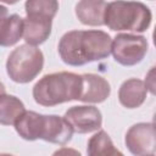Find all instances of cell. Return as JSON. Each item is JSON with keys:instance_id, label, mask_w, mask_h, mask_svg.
I'll use <instances>...</instances> for the list:
<instances>
[{"instance_id": "obj_8", "label": "cell", "mask_w": 156, "mask_h": 156, "mask_svg": "<svg viewBox=\"0 0 156 156\" xmlns=\"http://www.w3.org/2000/svg\"><path fill=\"white\" fill-rule=\"evenodd\" d=\"M82 76V91L79 101L100 104L104 102L111 94L110 83L101 76L94 73H85Z\"/></svg>"}, {"instance_id": "obj_16", "label": "cell", "mask_w": 156, "mask_h": 156, "mask_svg": "<svg viewBox=\"0 0 156 156\" xmlns=\"http://www.w3.org/2000/svg\"><path fill=\"white\" fill-rule=\"evenodd\" d=\"M88 156H124L117 150L105 130H99L88 141L87 146Z\"/></svg>"}, {"instance_id": "obj_19", "label": "cell", "mask_w": 156, "mask_h": 156, "mask_svg": "<svg viewBox=\"0 0 156 156\" xmlns=\"http://www.w3.org/2000/svg\"><path fill=\"white\" fill-rule=\"evenodd\" d=\"M7 16V7L4 5H0V21Z\"/></svg>"}, {"instance_id": "obj_17", "label": "cell", "mask_w": 156, "mask_h": 156, "mask_svg": "<svg viewBox=\"0 0 156 156\" xmlns=\"http://www.w3.org/2000/svg\"><path fill=\"white\" fill-rule=\"evenodd\" d=\"M27 16H41L52 20L58 10L56 0H28L24 4Z\"/></svg>"}, {"instance_id": "obj_9", "label": "cell", "mask_w": 156, "mask_h": 156, "mask_svg": "<svg viewBox=\"0 0 156 156\" xmlns=\"http://www.w3.org/2000/svg\"><path fill=\"white\" fill-rule=\"evenodd\" d=\"M73 130L63 117L56 115H44L41 139L57 145H66L72 139Z\"/></svg>"}, {"instance_id": "obj_13", "label": "cell", "mask_w": 156, "mask_h": 156, "mask_svg": "<svg viewBox=\"0 0 156 156\" xmlns=\"http://www.w3.org/2000/svg\"><path fill=\"white\" fill-rule=\"evenodd\" d=\"M106 1L82 0L76 5V16L85 26H104Z\"/></svg>"}, {"instance_id": "obj_22", "label": "cell", "mask_w": 156, "mask_h": 156, "mask_svg": "<svg viewBox=\"0 0 156 156\" xmlns=\"http://www.w3.org/2000/svg\"><path fill=\"white\" fill-rule=\"evenodd\" d=\"M147 156H155V154H152V155H147Z\"/></svg>"}, {"instance_id": "obj_3", "label": "cell", "mask_w": 156, "mask_h": 156, "mask_svg": "<svg viewBox=\"0 0 156 156\" xmlns=\"http://www.w3.org/2000/svg\"><path fill=\"white\" fill-rule=\"evenodd\" d=\"M151 20L150 9L143 2L134 1L107 2L104 15V24L116 32L130 30L143 33L150 27Z\"/></svg>"}, {"instance_id": "obj_10", "label": "cell", "mask_w": 156, "mask_h": 156, "mask_svg": "<svg viewBox=\"0 0 156 156\" xmlns=\"http://www.w3.org/2000/svg\"><path fill=\"white\" fill-rule=\"evenodd\" d=\"M52 20L41 16H27L23 18V39L30 46L46 41L51 34Z\"/></svg>"}, {"instance_id": "obj_1", "label": "cell", "mask_w": 156, "mask_h": 156, "mask_svg": "<svg viewBox=\"0 0 156 156\" xmlns=\"http://www.w3.org/2000/svg\"><path fill=\"white\" fill-rule=\"evenodd\" d=\"M111 43V37L104 30L76 29L61 37L57 49L61 60L66 65L78 67L108 57Z\"/></svg>"}, {"instance_id": "obj_12", "label": "cell", "mask_w": 156, "mask_h": 156, "mask_svg": "<svg viewBox=\"0 0 156 156\" xmlns=\"http://www.w3.org/2000/svg\"><path fill=\"white\" fill-rule=\"evenodd\" d=\"M44 124V115L34 111H24V113L15 123V129L24 140H37L41 138Z\"/></svg>"}, {"instance_id": "obj_5", "label": "cell", "mask_w": 156, "mask_h": 156, "mask_svg": "<svg viewBox=\"0 0 156 156\" xmlns=\"http://www.w3.org/2000/svg\"><path fill=\"white\" fill-rule=\"evenodd\" d=\"M149 49L145 37L121 33L111 43V52L116 62L122 66H134L143 61Z\"/></svg>"}, {"instance_id": "obj_11", "label": "cell", "mask_w": 156, "mask_h": 156, "mask_svg": "<svg viewBox=\"0 0 156 156\" xmlns=\"http://www.w3.org/2000/svg\"><path fill=\"white\" fill-rule=\"evenodd\" d=\"M147 88L145 83L138 78L124 80L118 90V100L127 108H136L141 106L146 99Z\"/></svg>"}, {"instance_id": "obj_18", "label": "cell", "mask_w": 156, "mask_h": 156, "mask_svg": "<svg viewBox=\"0 0 156 156\" xmlns=\"http://www.w3.org/2000/svg\"><path fill=\"white\" fill-rule=\"evenodd\" d=\"M52 156H82V155L76 149H72V147H61V149L56 150L52 154Z\"/></svg>"}, {"instance_id": "obj_21", "label": "cell", "mask_w": 156, "mask_h": 156, "mask_svg": "<svg viewBox=\"0 0 156 156\" xmlns=\"http://www.w3.org/2000/svg\"><path fill=\"white\" fill-rule=\"evenodd\" d=\"M0 156H13V155H10V154H0Z\"/></svg>"}, {"instance_id": "obj_15", "label": "cell", "mask_w": 156, "mask_h": 156, "mask_svg": "<svg viewBox=\"0 0 156 156\" xmlns=\"http://www.w3.org/2000/svg\"><path fill=\"white\" fill-rule=\"evenodd\" d=\"M23 102L15 95H2L0 98V124L15 126L17 119L24 113Z\"/></svg>"}, {"instance_id": "obj_7", "label": "cell", "mask_w": 156, "mask_h": 156, "mask_svg": "<svg viewBox=\"0 0 156 156\" xmlns=\"http://www.w3.org/2000/svg\"><path fill=\"white\" fill-rule=\"evenodd\" d=\"M127 149L134 156L155 154V126L154 123H136L132 126L124 138Z\"/></svg>"}, {"instance_id": "obj_14", "label": "cell", "mask_w": 156, "mask_h": 156, "mask_svg": "<svg viewBox=\"0 0 156 156\" xmlns=\"http://www.w3.org/2000/svg\"><path fill=\"white\" fill-rule=\"evenodd\" d=\"M23 35V18L16 13L0 21V46L9 48L18 43Z\"/></svg>"}, {"instance_id": "obj_4", "label": "cell", "mask_w": 156, "mask_h": 156, "mask_svg": "<svg viewBox=\"0 0 156 156\" xmlns=\"http://www.w3.org/2000/svg\"><path fill=\"white\" fill-rule=\"evenodd\" d=\"M44 55L40 49L23 44L17 46L7 57L6 72L15 83L32 82L43 69Z\"/></svg>"}, {"instance_id": "obj_20", "label": "cell", "mask_w": 156, "mask_h": 156, "mask_svg": "<svg viewBox=\"0 0 156 156\" xmlns=\"http://www.w3.org/2000/svg\"><path fill=\"white\" fill-rule=\"evenodd\" d=\"M6 94V91H5V87H4V84L0 82V98L2 96V95H5Z\"/></svg>"}, {"instance_id": "obj_2", "label": "cell", "mask_w": 156, "mask_h": 156, "mask_svg": "<svg viewBox=\"0 0 156 156\" xmlns=\"http://www.w3.org/2000/svg\"><path fill=\"white\" fill-rule=\"evenodd\" d=\"M82 91V76L72 72L45 74L33 87L34 101L51 107L58 104L78 100Z\"/></svg>"}, {"instance_id": "obj_6", "label": "cell", "mask_w": 156, "mask_h": 156, "mask_svg": "<svg viewBox=\"0 0 156 156\" xmlns=\"http://www.w3.org/2000/svg\"><path fill=\"white\" fill-rule=\"evenodd\" d=\"M65 121L71 126L72 130L78 134H87L101 128L102 115L95 106L82 105L72 106L63 116Z\"/></svg>"}]
</instances>
